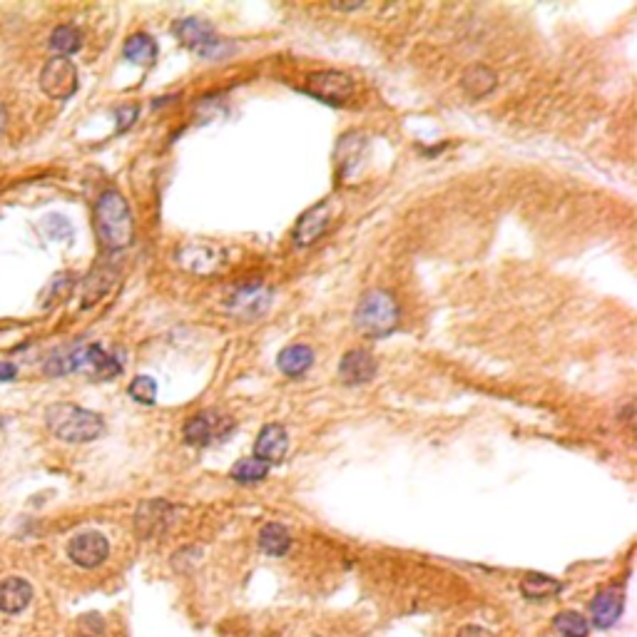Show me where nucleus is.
I'll return each mask as SVG.
<instances>
[{
    "label": "nucleus",
    "instance_id": "obj_9",
    "mask_svg": "<svg viewBox=\"0 0 637 637\" xmlns=\"http://www.w3.org/2000/svg\"><path fill=\"white\" fill-rule=\"evenodd\" d=\"M274 292L264 284H247L239 287L232 297L227 299V312L239 321L262 319L272 307Z\"/></svg>",
    "mask_w": 637,
    "mask_h": 637
},
{
    "label": "nucleus",
    "instance_id": "obj_32",
    "mask_svg": "<svg viewBox=\"0 0 637 637\" xmlns=\"http://www.w3.org/2000/svg\"><path fill=\"white\" fill-rule=\"evenodd\" d=\"M5 130V107L0 105V132Z\"/></svg>",
    "mask_w": 637,
    "mask_h": 637
},
{
    "label": "nucleus",
    "instance_id": "obj_24",
    "mask_svg": "<svg viewBox=\"0 0 637 637\" xmlns=\"http://www.w3.org/2000/svg\"><path fill=\"white\" fill-rule=\"evenodd\" d=\"M50 48L60 55V58H68V55L78 53L83 48V33H80L75 25H58L50 35Z\"/></svg>",
    "mask_w": 637,
    "mask_h": 637
},
{
    "label": "nucleus",
    "instance_id": "obj_7",
    "mask_svg": "<svg viewBox=\"0 0 637 637\" xmlns=\"http://www.w3.org/2000/svg\"><path fill=\"white\" fill-rule=\"evenodd\" d=\"M304 90L312 98L321 100V103L344 105L346 100L354 98L356 83L351 75L339 73V70H321V73L309 75L307 83H304Z\"/></svg>",
    "mask_w": 637,
    "mask_h": 637
},
{
    "label": "nucleus",
    "instance_id": "obj_20",
    "mask_svg": "<svg viewBox=\"0 0 637 637\" xmlns=\"http://www.w3.org/2000/svg\"><path fill=\"white\" fill-rule=\"evenodd\" d=\"M498 85V75L493 73L488 65H471L466 73L461 75V88L468 98L481 100L491 95Z\"/></svg>",
    "mask_w": 637,
    "mask_h": 637
},
{
    "label": "nucleus",
    "instance_id": "obj_19",
    "mask_svg": "<svg viewBox=\"0 0 637 637\" xmlns=\"http://www.w3.org/2000/svg\"><path fill=\"white\" fill-rule=\"evenodd\" d=\"M314 364V349L307 344H289L287 349L279 351L277 366L284 376H304Z\"/></svg>",
    "mask_w": 637,
    "mask_h": 637
},
{
    "label": "nucleus",
    "instance_id": "obj_14",
    "mask_svg": "<svg viewBox=\"0 0 637 637\" xmlns=\"http://www.w3.org/2000/svg\"><path fill=\"white\" fill-rule=\"evenodd\" d=\"M376 359L364 349L346 351L344 359L339 361V379L346 386H364L374 381L376 376Z\"/></svg>",
    "mask_w": 637,
    "mask_h": 637
},
{
    "label": "nucleus",
    "instance_id": "obj_31",
    "mask_svg": "<svg viewBox=\"0 0 637 637\" xmlns=\"http://www.w3.org/2000/svg\"><path fill=\"white\" fill-rule=\"evenodd\" d=\"M15 376H18V369L13 364H8V361H0V384H8Z\"/></svg>",
    "mask_w": 637,
    "mask_h": 637
},
{
    "label": "nucleus",
    "instance_id": "obj_5",
    "mask_svg": "<svg viewBox=\"0 0 637 637\" xmlns=\"http://www.w3.org/2000/svg\"><path fill=\"white\" fill-rule=\"evenodd\" d=\"M172 33H175V38L180 40L187 50L202 55V58H214V55L222 53L224 40L217 38V33H214V28L207 20L182 18L172 25Z\"/></svg>",
    "mask_w": 637,
    "mask_h": 637
},
{
    "label": "nucleus",
    "instance_id": "obj_10",
    "mask_svg": "<svg viewBox=\"0 0 637 637\" xmlns=\"http://www.w3.org/2000/svg\"><path fill=\"white\" fill-rule=\"evenodd\" d=\"M336 212H339L336 200H324L319 202V205H314L312 210L304 212L302 217H299L297 229H294V242H297V247H312V244H317L319 239L329 232L331 224H334Z\"/></svg>",
    "mask_w": 637,
    "mask_h": 637
},
{
    "label": "nucleus",
    "instance_id": "obj_26",
    "mask_svg": "<svg viewBox=\"0 0 637 637\" xmlns=\"http://www.w3.org/2000/svg\"><path fill=\"white\" fill-rule=\"evenodd\" d=\"M553 628L560 637H588L590 633L588 618H583L575 610H563V613L555 615Z\"/></svg>",
    "mask_w": 637,
    "mask_h": 637
},
{
    "label": "nucleus",
    "instance_id": "obj_16",
    "mask_svg": "<svg viewBox=\"0 0 637 637\" xmlns=\"http://www.w3.org/2000/svg\"><path fill=\"white\" fill-rule=\"evenodd\" d=\"M172 516H175V508L167 501H147L142 503V508L135 516V528L142 538H152V535L162 533L170 526Z\"/></svg>",
    "mask_w": 637,
    "mask_h": 637
},
{
    "label": "nucleus",
    "instance_id": "obj_29",
    "mask_svg": "<svg viewBox=\"0 0 637 637\" xmlns=\"http://www.w3.org/2000/svg\"><path fill=\"white\" fill-rule=\"evenodd\" d=\"M137 115H140V107L137 105H125L117 110V132H125L135 125Z\"/></svg>",
    "mask_w": 637,
    "mask_h": 637
},
{
    "label": "nucleus",
    "instance_id": "obj_22",
    "mask_svg": "<svg viewBox=\"0 0 637 637\" xmlns=\"http://www.w3.org/2000/svg\"><path fill=\"white\" fill-rule=\"evenodd\" d=\"M563 590V583L545 573H526L521 580V593L528 600H550Z\"/></svg>",
    "mask_w": 637,
    "mask_h": 637
},
{
    "label": "nucleus",
    "instance_id": "obj_21",
    "mask_svg": "<svg viewBox=\"0 0 637 637\" xmlns=\"http://www.w3.org/2000/svg\"><path fill=\"white\" fill-rule=\"evenodd\" d=\"M125 58L130 60L132 65H140V68H152L160 55L157 50V43L150 38L147 33H135L125 40V48H122Z\"/></svg>",
    "mask_w": 637,
    "mask_h": 637
},
{
    "label": "nucleus",
    "instance_id": "obj_11",
    "mask_svg": "<svg viewBox=\"0 0 637 637\" xmlns=\"http://www.w3.org/2000/svg\"><path fill=\"white\" fill-rule=\"evenodd\" d=\"M175 262L182 269L192 274H200V277H210L224 264V252L219 247H214L210 242H190L182 249H177Z\"/></svg>",
    "mask_w": 637,
    "mask_h": 637
},
{
    "label": "nucleus",
    "instance_id": "obj_27",
    "mask_svg": "<svg viewBox=\"0 0 637 637\" xmlns=\"http://www.w3.org/2000/svg\"><path fill=\"white\" fill-rule=\"evenodd\" d=\"M127 394H130L137 404L152 406L157 399L155 379H150V376H137V379H132V384L127 386Z\"/></svg>",
    "mask_w": 637,
    "mask_h": 637
},
{
    "label": "nucleus",
    "instance_id": "obj_8",
    "mask_svg": "<svg viewBox=\"0 0 637 637\" xmlns=\"http://www.w3.org/2000/svg\"><path fill=\"white\" fill-rule=\"evenodd\" d=\"M234 431V421L229 416H219L214 411H202L187 419L185 428H182V436L190 446L205 448L214 441H224L229 433Z\"/></svg>",
    "mask_w": 637,
    "mask_h": 637
},
{
    "label": "nucleus",
    "instance_id": "obj_17",
    "mask_svg": "<svg viewBox=\"0 0 637 637\" xmlns=\"http://www.w3.org/2000/svg\"><path fill=\"white\" fill-rule=\"evenodd\" d=\"M366 157V137L359 132H346L336 145V162H339L341 177H354L359 165Z\"/></svg>",
    "mask_w": 637,
    "mask_h": 637
},
{
    "label": "nucleus",
    "instance_id": "obj_30",
    "mask_svg": "<svg viewBox=\"0 0 637 637\" xmlns=\"http://www.w3.org/2000/svg\"><path fill=\"white\" fill-rule=\"evenodd\" d=\"M456 637H493L486 628H478V625H466V628L458 630Z\"/></svg>",
    "mask_w": 637,
    "mask_h": 637
},
{
    "label": "nucleus",
    "instance_id": "obj_1",
    "mask_svg": "<svg viewBox=\"0 0 637 637\" xmlns=\"http://www.w3.org/2000/svg\"><path fill=\"white\" fill-rule=\"evenodd\" d=\"M43 371L48 376L85 374L95 381H110L122 374V361L107 354L100 344H75L50 356Z\"/></svg>",
    "mask_w": 637,
    "mask_h": 637
},
{
    "label": "nucleus",
    "instance_id": "obj_6",
    "mask_svg": "<svg viewBox=\"0 0 637 637\" xmlns=\"http://www.w3.org/2000/svg\"><path fill=\"white\" fill-rule=\"evenodd\" d=\"M40 90L53 100H70L78 93V68L70 58H50L40 70Z\"/></svg>",
    "mask_w": 637,
    "mask_h": 637
},
{
    "label": "nucleus",
    "instance_id": "obj_18",
    "mask_svg": "<svg viewBox=\"0 0 637 637\" xmlns=\"http://www.w3.org/2000/svg\"><path fill=\"white\" fill-rule=\"evenodd\" d=\"M33 600V588H30L28 580L23 578H5L0 583V613L5 615H18Z\"/></svg>",
    "mask_w": 637,
    "mask_h": 637
},
{
    "label": "nucleus",
    "instance_id": "obj_25",
    "mask_svg": "<svg viewBox=\"0 0 637 637\" xmlns=\"http://www.w3.org/2000/svg\"><path fill=\"white\" fill-rule=\"evenodd\" d=\"M269 468H272L269 463L259 461L257 456H249L234 463L229 478H234L237 483H259L269 476Z\"/></svg>",
    "mask_w": 637,
    "mask_h": 637
},
{
    "label": "nucleus",
    "instance_id": "obj_4",
    "mask_svg": "<svg viewBox=\"0 0 637 637\" xmlns=\"http://www.w3.org/2000/svg\"><path fill=\"white\" fill-rule=\"evenodd\" d=\"M354 326L369 339L389 336L399 326V304L386 289H369L354 309Z\"/></svg>",
    "mask_w": 637,
    "mask_h": 637
},
{
    "label": "nucleus",
    "instance_id": "obj_2",
    "mask_svg": "<svg viewBox=\"0 0 637 637\" xmlns=\"http://www.w3.org/2000/svg\"><path fill=\"white\" fill-rule=\"evenodd\" d=\"M95 229L100 244L107 252L127 249L135 239V222H132L130 205L117 190H105L95 205Z\"/></svg>",
    "mask_w": 637,
    "mask_h": 637
},
{
    "label": "nucleus",
    "instance_id": "obj_3",
    "mask_svg": "<svg viewBox=\"0 0 637 637\" xmlns=\"http://www.w3.org/2000/svg\"><path fill=\"white\" fill-rule=\"evenodd\" d=\"M45 426L65 443L98 441L105 433L103 416L75 404H53L45 411Z\"/></svg>",
    "mask_w": 637,
    "mask_h": 637
},
{
    "label": "nucleus",
    "instance_id": "obj_28",
    "mask_svg": "<svg viewBox=\"0 0 637 637\" xmlns=\"http://www.w3.org/2000/svg\"><path fill=\"white\" fill-rule=\"evenodd\" d=\"M45 229L53 239H63V237H73V227L65 222V217H58V214H50L45 217Z\"/></svg>",
    "mask_w": 637,
    "mask_h": 637
},
{
    "label": "nucleus",
    "instance_id": "obj_13",
    "mask_svg": "<svg viewBox=\"0 0 637 637\" xmlns=\"http://www.w3.org/2000/svg\"><path fill=\"white\" fill-rule=\"evenodd\" d=\"M623 588L618 585H608V588L598 590L590 603V618H593V625L598 630H608L613 628L615 623L620 620L623 615Z\"/></svg>",
    "mask_w": 637,
    "mask_h": 637
},
{
    "label": "nucleus",
    "instance_id": "obj_15",
    "mask_svg": "<svg viewBox=\"0 0 637 637\" xmlns=\"http://www.w3.org/2000/svg\"><path fill=\"white\" fill-rule=\"evenodd\" d=\"M287 451H289V433L282 424H267L262 431H259L257 441H254V456H257L259 461L269 463V466L282 461V458L287 456Z\"/></svg>",
    "mask_w": 637,
    "mask_h": 637
},
{
    "label": "nucleus",
    "instance_id": "obj_12",
    "mask_svg": "<svg viewBox=\"0 0 637 637\" xmlns=\"http://www.w3.org/2000/svg\"><path fill=\"white\" fill-rule=\"evenodd\" d=\"M68 555L75 565H80V568H98V565L105 563L107 555H110V543H107L105 535L98 531L78 533L68 543Z\"/></svg>",
    "mask_w": 637,
    "mask_h": 637
},
{
    "label": "nucleus",
    "instance_id": "obj_23",
    "mask_svg": "<svg viewBox=\"0 0 637 637\" xmlns=\"http://www.w3.org/2000/svg\"><path fill=\"white\" fill-rule=\"evenodd\" d=\"M259 548L267 555L282 558V555H287L289 548H292V535H289L282 523H267V526L259 531Z\"/></svg>",
    "mask_w": 637,
    "mask_h": 637
}]
</instances>
